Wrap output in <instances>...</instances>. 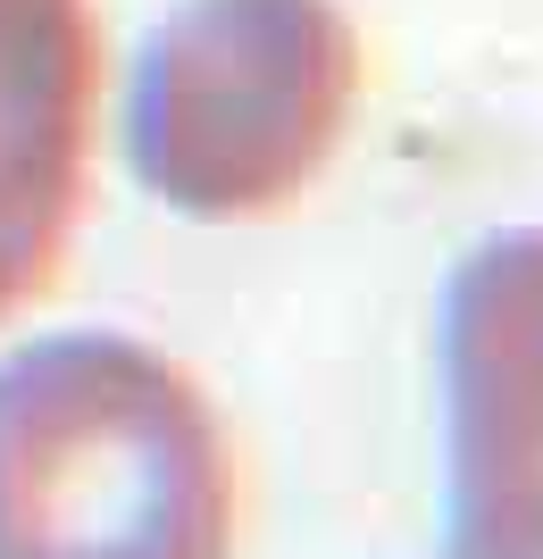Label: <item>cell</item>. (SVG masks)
<instances>
[{
    "label": "cell",
    "instance_id": "1",
    "mask_svg": "<svg viewBox=\"0 0 543 559\" xmlns=\"http://www.w3.org/2000/svg\"><path fill=\"white\" fill-rule=\"evenodd\" d=\"M235 460L134 334L0 350V559H226Z\"/></svg>",
    "mask_w": 543,
    "mask_h": 559
},
{
    "label": "cell",
    "instance_id": "2",
    "mask_svg": "<svg viewBox=\"0 0 543 559\" xmlns=\"http://www.w3.org/2000/svg\"><path fill=\"white\" fill-rule=\"evenodd\" d=\"M352 109L359 25L334 0H176L126 84V159L176 217H276L327 176Z\"/></svg>",
    "mask_w": 543,
    "mask_h": 559
},
{
    "label": "cell",
    "instance_id": "3",
    "mask_svg": "<svg viewBox=\"0 0 543 559\" xmlns=\"http://www.w3.org/2000/svg\"><path fill=\"white\" fill-rule=\"evenodd\" d=\"M435 559H543V226L485 234L444 284Z\"/></svg>",
    "mask_w": 543,
    "mask_h": 559
},
{
    "label": "cell",
    "instance_id": "4",
    "mask_svg": "<svg viewBox=\"0 0 543 559\" xmlns=\"http://www.w3.org/2000/svg\"><path fill=\"white\" fill-rule=\"evenodd\" d=\"M93 0H0V326L68 259L93 167Z\"/></svg>",
    "mask_w": 543,
    "mask_h": 559
}]
</instances>
